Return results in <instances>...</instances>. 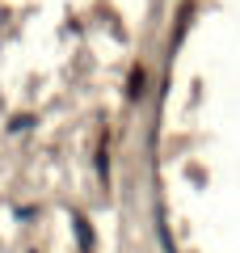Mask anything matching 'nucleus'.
Listing matches in <instances>:
<instances>
[{
    "instance_id": "f257e3e1",
    "label": "nucleus",
    "mask_w": 240,
    "mask_h": 253,
    "mask_svg": "<svg viewBox=\"0 0 240 253\" xmlns=\"http://www.w3.org/2000/svg\"><path fill=\"white\" fill-rule=\"evenodd\" d=\"M143 84H148V76H143V72H131V97H139Z\"/></svg>"
}]
</instances>
